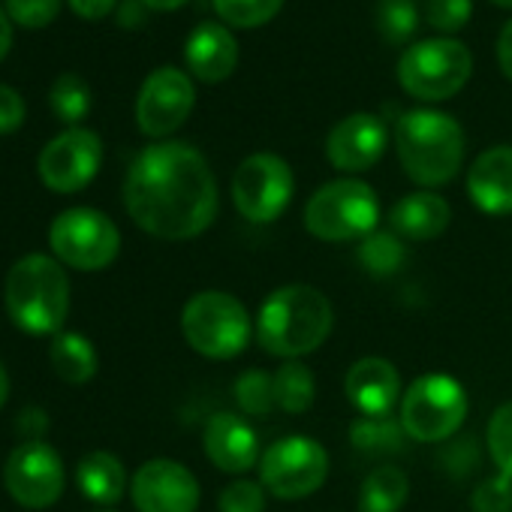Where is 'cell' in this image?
<instances>
[{
    "instance_id": "2e32d148",
    "label": "cell",
    "mask_w": 512,
    "mask_h": 512,
    "mask_svg": "<svg viewBox=\"0 0 512 512\" xmlns=\"http://www.w3.org/2000/svg\"><path fill=\"white\" fill-rule=\"evenodd\" d=\"M386 124L377 115L356 112L332 127L326 139L329 163L341 172H365L386 151Z\"/></svg>"
},
{
    "instance_id": "4316f807",
    "label": "cell",
    "mask_w": 512,
    "mask_h": 512,
    "mask_svg": "<svg viewBox=\"0 0 512 512\" xmlns=\"http://www.w3.org/2000/svg\"><path fill=\"white\" fill-rule=\"evenodd\" d=\"M404 425L389 416H362L350 428V440L359 452L368 455H395L404 446Z\"/></svg>"
},
{
    "instance_id": "ac0fdd59",
    "label": "cell",
    "mask_w": 512,
    "mask_h": 512,
    "mask_svg": "<svg viewBox=\"0 0 512 512\" xmlns=\"http://www.w3.org/2000/svg\"><path fill=\"white\" fill-rule=\"evenodd\" d=\"M344 389L362 416H389L401 395V377L392 362L368 356L350 365Z\"/></svg>"
},
{
    "instance_id": "f1b7e54d",
    "label": "cell",
    "mask_w": 512,
    "mask_h": 512,
    "mask_svg": "<svg viewBox=\"0 0 512 512\" xmlns=\"http://www.w3.org/2000/svg\"><path fill=\"white\" fill-rule=\"evenodd\" d=\"M419 28L416 0H380L377 4V31L389 46H404Z\"/></svg>"
},
{
    "instance_id": "cb8c5ba5",
    "label": "cell",
    "mask_w": 512,
    "mask_h": 512,
    "mask_svg": "<svg viewBox=\"0 0 512 512\" xmlns=\"http://www.w3.org/2000/svg\"><path fill=\"white\" fill-rule=\"evenodd\" d=\"M49 356H52L55 374L73 386H82L97 374V350L79 332H58Z\"/></svg>"
},
{
    "instance_id": "8fae6325",
    "label": "cell",
    "mask_w": 512,
    "mask_h": 512,
    "mask_svg": "<svg viewBox=\"0 0 512 512\" xmlns=\"http://www.w3.org/2000/svg\"><path fill=\"white\" fill-rule=\"evenodd\" d=\"M296 193L293 169L278 154H250L232 175V199L235 208L250 223L278 220Z\"/></svg>"
},
{
    "instance_id": "ffe728a7",
    "label": "cell",
    "mask_w": 512,
    "mask_h": 512,
    "mask_svg": "<svg viewBox=\"0 0 512 512\" xmlns=\"http://www.w3.org/2000/svg\"><path fill=\"white\" fill-rule=\"evenodd\" d=\"M184 58L199 82H223L238 64V43L223 25L202 22L193 28L184 46Z\"/></svg>"
},
{
    "instance_id": "7a4b0ae2",
    "label": "cell",
    "mask_w": 512,
    "mask_h": 512,
    "mask_svg": "<svg viewBox=\"0 0 512 512\" xmlns=\"http://www.w3.org/2000/svg\"><path fill=\"white\" fill-rule=\"evenodd\" d=\"M335 314L329 299L308 284H287L275 290L256 317V341L278 359H302L326 344Z\"/></svg>"
},
{
    "instance_id": "74e56055",
    "label": "cell",
    "mask_w": 512,
    "mask_h": 512,
    "mask_svg": "<svg viewBox=\"0 0 512 512\" xmlns=\"http://www.w3.org/2000/svg\"><path fill=\"white\" fill-rule=\"evenodd\" d=\"M115 4H118V0H70L73 13L82 16V19H91V22L109 16L115 10Z\"/></svg>"
},
{
    "instance_id": "9c48e42d",
    "label": "cell",
    "mask_w": 512,
    "mask_h": 512,
    "mask_svg": "<svg viewBox=\"0 0 512 512\" xmlns=\"http://www.w3.org/2000/svg\"><path fill=\"white\" fill-rule=\"evenodd\" d=\"M49 241L58 260L79 272L106 269L121 250L118 226L103 211H94V208H70L58 214L52 223Z\"/></svg>"
},
{
    "instance_id": "d590c367",
    "label": "cell",
    "mask_w": 512,
    "mask_h": 512,
    "mask_svg": "<svg viewBox=\"0 0 512 512\" xmlns=\"http://www.w3.org/2000/svg\"><path fill=\"white\" fill-rule=\"evenodd\" d=\"M61 13V0H7V16L25 28H46Z\"/></svg>"
},
{
    "instance_id": "277c9868",
    "label": "cell",
    "mask_w": 512,
    "mask_h": 512,
    "mask_svg": "<svg viewBox=\"0 0 512 512\" xmlns=\"http://www.w3.org/2000/svg\"><path fill=\"white\" fill-rule=\"evenodd\" d=\"M10 320L28 335H58L70 311V281L43 253L19 260L7 275Z\"/></svg>"
},
{
    "instance_id": "e575fe53",
    "label": "cell",
    "mask_w": 512,
    "mask_h": 512,
    "mask_svg": "<svg viewBox=\"0 0 512 512\" xmlns=\"http://www.w3.org/2000/svg\"><path fill=\"white\" fill-rule=\"evenodd\" d=\"M470 506H473V512H509L512 509V479L503 473L485 479L482 485L473 488Z\"/></svg>"
},
{
    "instance_id": "6da1fadb",
    "label": "cell",
    "mask_w": 512,
    "mask_h": 512,
    "mask_svg": "<svg viewBox=\"0 0 512 512\" xmlns=\"http://www.w3.org/2000/svg\"><path fill=\"white\" fill-rule=\"evenodd\" d=\"M124 202L136 226L148 235L187 241L211 226L217 214V184L196 148L157 142L130 163Z\"/></svg>"
},
{
    "instance_id": "7c38bea8",
    "label": "cell",
    "mask_w": 512,
    "mask_h": 512,
    "mask_svg": "<svg viewBox=\"0 0 512 512\" xmlns=\"http://www.w3.org/2000/svg\"><path fill=\"white\" fill-rule=\"evenodd\" d=\"M103 163V142L94 130L73 127L55 136L40 154V178L58 193H76L94 181Z\"/></svg>"
},
{
    "instance_id": "7bdbcfd3",
    "label": "cell",
    "mask_w": 512,
    "mask_h": 512,
    "mask_svg": "<svg viewBox=\"0 0 512 512\" xmlns=\"http://www.w3.org/2000/svg\"><path fill=\"white\" fill-rule=\"evenodd\" d=\"M7 398H10V377H7V368L0 365V407L7 404Z\"/></svg>"
},
{
    "instance_id": "83f0119b",
    "label": "cell",
    "mask_w": 512,
    "mask_h": 512,
    "mask_svg": "<svg viewBox=\"0 0 512 512\" xmlns=\"http://www.w3.org/2000/svg\"><path fill=\"white\" fill-rule=\"evenodd\" d=\"M52 112L67 121V124H79L88 112H91V88L82 76L76 73H61L52 85L49 94Z\"/></svg>"
},
{
    "instance_id": "8d00e7d4",
    "label": "cell",
    "mask_w": 512,
    "mask_h": 512,
    "mask_svg": "<svg viewBox=\"0 0 512 512\" xmlns=\"http://www.w3.org/2000/svg\"><path fill=\"white\" fill-rule=\"evenodd\" d=\"M25 121V100L16 88L0 85V136L19 130Z\"/></svg>"
},
{
    "instance_id": "d6986e66",
    "label": "cell",
    "mask_w": 512,
    "mask_h": 512,
    "mask_svg": "<svg viewBox=\"0 0 512 512\" xmlns=\"http://www.w3.org/2000/svg\"><path fill=\"white\" fill-rule=\"evenodd\" d=\"M467 193L485 214H512V145L482 151L467 172Z\"/></svg>"
},
{
    "instance_id": "d4e9b609",
    "label": "cell",
    "mask_w": 512,
    "mask_h": 512,
    "mask_svg": "<svg viewBox=\"0 0 512 512\" xmlns=\"http://www.w3.org/2000/svg\"><path fill=\"white\" fill-rule=\"evenodd\" d=\"M275 401L284 413H293V416H302L314 407L317 401V380H314V371L293 359L287 365H281L275 374Z\"/></svg>"
},
{
    "instance_id": "44dd1931",
    "label": "cell",
    "mask_w": 512,
    "mask_h": 512,
    "mask_svg": "<svg viewBox=\"0 0 512 512\" xmlns=\"http://www.w3.org/2000/svg\"><path fill=\"white\" fill-rule=\"evenodd\" d=\"M452 220V211L446 205L443 196L437 193H410L404 199H398L389 211V226L398 238H410V241H431L437 238Z\"/></svg>"
},
{
    "instance_id": "e0dca14e",
    "label": "cell",
    "mask_w": 512,
    "mask_h": 512,
    "mask_svg": "<svg viewBox=\"0 0 512 512\" xmlns=\"http://www.w3.org/2000/svg\"><path fill=\"white\" fill-rule=\"evenodd\" d=\"M205 455L223 473H244L260 464V437L238 413H214L205 425Z\"/></svg>"
},
{
    "instance_id": "52a82bcc",
    "label": "cell",
    "mask_w": 512,
    "mask_h": 512,
    "mask_svg": "<svg viewBox=\"0 0 512 512\" xmlns=\"http://www.w3.org/2000/svg\"><path fill=\"white\" fill-rule=\"evenodd\" d=\"M473 73V58L458 40H422L398 61L401 88L425 103L455 97Z\"/></svg>"
},
{
    "instance_id": "4fadbf2b",
    "label": "cell",
    "mask_w": 512,
    "mask_h": 512,
    "mask_svg": "<svg viewBox=\"0 0 512 512\" xmlns=\"http://www.w3.org/2000/svg\"><path fill=\"white\" fill-rule=\"evenodd\" d=\"M4 479L16 503H22L25 509H46L64 491V464L49 443L28 440L13 449Z\"/></svg>"
},
{
    "instance_id": "f35d334b",
    "label": "cell",
    "mask_w": 512,
    "mask_h": 512,
    "mask_svg": "<svg viewBox=\"0 0 512 512\" xmlns=\"http://www.w3.org/2000/svg\"><path fill=\"white\" fill-rule=\"evenodd\" d=\"M497 61H500V70L512 79V22H506L503 31H500V40H497Z\"/></svg>"
},
{
    "instance_id": "60d3db41",
    "label": "cell",
    "mask_w": 512,
    "mask_h": 512,
    "mask_svg": "<svg viewBox=\"0 0 512 512\" xmlns=\"http://www.w3.org/2000/svg\"><path fill=\"white\" fill-rule=\"evenodd\" d=\"M10 46H13V19L7 16V10H0V61L7 58Z\"/></svg>"
},
{
    "instance_id": "836d02e7",
    "label": "cell",
    "mask_w": 512,
    "mask_h": 512,
    "mask_svg": "<svg viewBox=\"0 0 512 512\" xmlns=\"http://www.w3.org/2000/svg\"><path fill=\"white\" fill-rule=\"evenodd\" d=\"M425 16H428L431 28H437L443 34H452V31H461L470 22L473 0H428Z\"/></svg>"
},
{
    "instance_id": "ee69618b",
    "label": "cell",
    "mask_w": 512,
    "mask_h": 512,
    "mask_svg": "<svg viewBox=\"0 0 512 512\" xmlns=\"http://www.w3.org/2000/svg\"><path fill=\"white\" fill-rule=\"evenodd\" d=\"M497 7H506V10H512V0H494Z\"/></svg>"
},
{
    "instance_id": "ba28073f",
    "label": "cell",
    "mask_w": 512,
    "mask_h": 512,
    "mask_svg": "<svg viewBox=\"0 0 512 512\" xmlns=\"http://www.w3.org/2000/svg\"><path fill=\"white\" fill-rule=\"evenodd\" d=\"M467 416L464 386L449 374H422L404 392L401 425L419 443H440L452 437Z\"/></svg>"
},
{
    "instance_id": "9a60e30c",
    "label": "cell",
    "mask_w": 512,
    "mask_h": 512,
    "mask_svg": "<svg viewBox=\"0 0 512 512\" xmlns=\"http://www.w3.org/2000/svg\"><path fill=\"white\" fill-rule=\"evenodd\" d=\"M133 503L139 512H196L199 482L184 464L154 458L133 476Z\"/></svg>"
},
{
    "instance_id": "4dcf8cb0",
    "label": "cell",
    "mask_w": 512,
    "mask_h": 512,
    "mask_svg": "<svg viewBox=\"0 0 512 512\" xmlns=\"http://www.w3.org/2000/svg\"><path fill=\"white\" fill-rule=\"evenodd\" d=\"M235 401L250 416H269L278 407L275 380L266 371H244L235 380Z\"/></svg>"
},
{
    "instance_id": "30bf717a",
    "label": "cell",
    "mask_w": 512,
    "mask_h": 512,
    "mask_svg": "<svg viewBox=\"0 0 512 512\" xmlns=\"http://www.w3.org/2000/svg\"><path fill=\"white\" fill-rule=\"evenodd\" d=\"M329 476V455L323 443L293 434L275 440L260 458V482L281 500H299L314 494Z\"/></svg>"
},
{
    "instance_id": "484cf974",
    "label": "cell",
    "mask_w": 512,
    "mask_h": 512,
    "mask_svg": "<svg viewBox=\"0 0 512 512\" xmlns=\"http://www.w3.org/2000/svg\"><path fill=\"white\" fill-rule=\"evenodd\" d=\"M356 260L371 278H389V275L401 272V266L407 260V250L395 232H371L368 238L359 241Z\"/></svg>"
},
{
    "instance_id": "5b68a950",
    "label": "cell",
    "mask_w": 512,
    "mask_h": 512,
    "mask_svg": "<svg viewBox=\"0 0 512 512\" xmlns=\"http://www.w3.org/2000/svg\"><path fill=\"white\" fill-rule=\"evenodd\" d=\"M377 193L359 178H338L323 184L305 205V226L320 241H362L377 232Z\"/></svg>"
},
{
    "instance_id": "3957f363",
    "label": "cell",
    "mask_w": 512,
    "mask_h": 512,
    "mask_svg": "<svg viewBox=\"0 0 512 512\" xmlns=\"http://www.w3.org/2000/svg\"><path fill=\"white\" fill-rule=\"evenodd\" d=\"M395 151L404 172L416 184L440 187L461 172L464 130L446 112L413 109L404 112L395 124Z\"/></svg>"
},
{
    "instance_id": "8992f818",
    "label": "cell",
    "mask_w": 512,
    "mask_h": 512,
    "mask_svg": "<svg viewBox=\"0 0 512 512\" xmlns=\"http://www.w3.org/2000/svg\"><path fill=\"white\" fill-rule=\"evenodd\" d=\"M181 332L196 353L208 359H235L250 344V314L235 296L205 290L184 305Z\"/></svg>"
},
{
    "instance_id": "603a6c76",
    "label": "cell",
    "mask_w": 512,
    "mask_h": 512,
    "mask_svg": "<svg viewBox=\"0 0 512 512\" xmlns=\"http://www.w3.org/2000/svg\"><path fill=\"white\" fill-rule=\"evenodd\" d=\"M410 497L407 473L395 464L374 467L359 491V512H398Z\"/></svg>"
},
{
    "instance_id": "f546056e",
    "label": "cell",
    "mask_w": 512,
    "mask_h": 512,
    "mask_svg": "<svg viewBox=\"0 0 512 512\" xmlns=\"http://www.w3.org/2000/svg\"><path fill=\"white\" fill-rule=\"evenodd\" d=\"M284 7V0H214L217 16L232 28H260L272 22Z\"/></svg>"
},
{
    "instance_id": "1f68e13d",
    "label": "cell",
    "mask_w": 512,
    "mask_h": 512,
    "mask_svg": "<svg viewBox=\"0 0 512 512\" xmlns=\"http://www.w3.org/2000/svg\"><path fill=\"white\" fill-rule=\"evenodd\" d=\"M485 440H488L491 461L497 464V473H503V476L512 479V401L509 404H500L491 413Z\"/></svg>"
},
{
    "instance_id": "b9f144b4",
    "label": "cell",
    "mask_w": 512,
    "mask_h": 512,
    "mask_svg": "<svg viewBox=\"0 0 512 512\" xmlns=\"http://www.w3.org/2000/svg\"><path fill=\"white\" fill-rule=\"evenodd\" d=\"M142 4L148 10H178L181 4H187V0H142Z\"/></svg>"
},
{
    "instance_id": "5bb4252c",
    "label": "cell",
    "mask_w": 512,
    "mask_h": 512,
    "mask_svg": "<svg viewBox=\"0 0 512 512\" xmlns=\"http://www.w3.org/2000/svg\"><path fill=\"white\" fill-rule=\"evenodd\" d=\"M193 103H196V91L190 76L175 67H160L145 79L139 91L136 100L139 130L151 139H163L187 121Z\"/></svg>"
},
{
    "instance_id": "ab89813d",
    "label": "cell",
    "mask_w": 512,
    "mask_h": 512,
    "mask_svg": "<svg viewBox=\"0 0 512 512\" xmlns=\"http://www.w3.org/2000/svg\"><path fill=\"white\" fill-rule=\"evenodd\" d=\"M142 16H145V4H142V0H124L118 22L121 25H142Z\"/></svg>"
},
{
    "instance_id": "7402d4cb",
    "label": "cell",
    "mask_w": 512,
    "mask_h": 512,
    "mask_svg": "<svg viewBox=\"0 0 512 512\" xmlns=\"http://www.w3.org/2000/svg\"><path fill=\"white\" fill-rule=\"evenodd\" d=\"M79 488L88 500L100 506H112L124 497L127 488V473L124 464L112 452H91L79 461Z\"/></svg>"
},
{
    "instance_id": "d6a6232c",
    "label": "cell",
    "mask_w": 512,
    "mask_h": 512,
    "mask_svg": "<svg viewBox=\"0 0 512 512\" xmlns=\"http://www.w3.org/2000/svg\"><path fill=\"white\" fill-rule=\"evenodd\" d=\"M217 506H220V512H263L266 509V488H263V482L235 479L220 491Z\"/></svg>"
}]
</instances>
